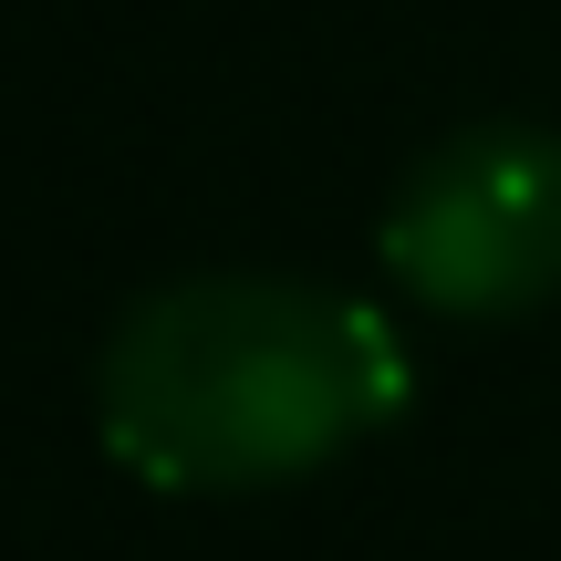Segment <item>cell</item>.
Here are the masks:
<instances>
[{
  "label": "cell",
  "mask_w": 561,
  "mask_h": 561,
  "mask_svg": "<svg viewBox=\"0 0 561 561\" xmlns=\"http://www.w3.org/2000/svg\"><path fill=\"white\" fill-rule=\"evenodd\" d=\"M416 375L385 312L271 271L167 280L94 364V426L146 489H280L405 416Z\"/></svg>",
  "instance_id": "obj_1"
},
{
  "label": "cell",
  "mask_w": 561,
  "mask_h": 561,
  "mask_svg": "<svg viewBox=\"0 0 561 561\" xmlns=\"http://www.w3.org/2000/svg\"><path fill=\"white\" fill-rule=\"evenodd\" d=\"M385 271L416 312L510 322L561 291V136L551 125H468L405 167L375 229Z\"/></svg>",
  "instance_id": "obj_2"
}]
</instances>
